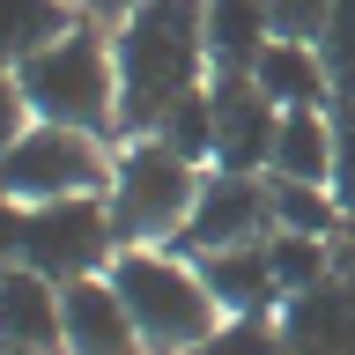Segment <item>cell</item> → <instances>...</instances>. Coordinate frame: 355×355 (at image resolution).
Returning <instances> with one entry per match:
<instances>
[{
  "mask_svg": "<svg viewBox=\"0 0 355 355\" xmlns=\"http://www.w3.org/2000/svg\"><path fill=\"white\" fill-rule=\"evenodd\" d=\"M111 60H119V133L141 141L193 89H207L200 0H141L126 22H111Z\"/></svg>",
  "mask_w": 355,
  "mask_h": 355,
  "instance_id": "1",
  "label": "cell"
},
{
  "mask_svg": "<svg viewBox=\"0 0 355 355\" xmlns=\"http://www.w3.org/2000/svg\"><path fill=\"white\" fill-rule=\"evenodd\" d=\"M104 282L119 288V304H126L133 333L148 340V355H193L222 326V304L207 296L200 266L171 244H126L104 266Z\"/></svg>",
  "mask_w": 355,
  "mask_h": 355,
  "instance_id": "2",
  "label": "cell"
},
{
  "mask_svg": "<svg viewBox=\"0 0 355 355\" xmlns=\"http://www.w3.org/2000/svg\"><path fill=\"white\" fill-rule=\"evenodd\" d=\"M22 96H30V119L44 126H74V133H119V60H111L104 22H74L67 37H52L44 52L15 67Z\"/></svg>",
  "mask_w": 355,
  "mask_h": 355,
  "instance_id": "3",
  "label": "cell"
},
{
  "mask_svg": "<svg viewBox=\"0 0 355 355\" xmlns=\"http://www.w3.org/2000/svg\"><path fill=\"white\" fill-rule=\"evenodd\" d=\"M193 200H200V163L163 148L155 133H141V141H126L111 155L104 207H111V230H119V252L126 244H178Z\"/></svg>",
  "mask_w": 355,
  "mask_h": 355,
  "instance_id": "4",
  "label": "cell"
},
{
  "mask_svg": "<svg viewBox=\"0 0 355 355\" xmlns=\"http://www.w3.org/2000/svg\"><path fill=\"white\" fill-rule=\"evenodd\" d=\"M104 185H111V148L96 141V133H74V126L30 119V133L0 155V193L22 200V207L74 200V193H104Z\"/></svg>",
  "mask_w": 355,
  "mask_h": 355,
  "instance_id": "5",
  "label": "cell"
},
{
  "mask_svg": "<svg viewBox=\"0 0 355 355\" xmlns=\"http://www.w3.org/2000/svg\"><path fill=\"white\" fill-rule=\"evenodd\" d=\"M119 259V230H111L104 193H74V200H44L22 222V266H37L44 282H82V274H104Z\"/></svg>",
  "mask_w": 355,
  "mask_h": 355,
  "instance_id": "6",
  "label": "cell"
},
{
  "mask_svg": "<svg viewBox=\"0 0 355 355\" xmlns=\"http://www.w3.org/2000/svg\"><path fill=\"white\" fill-rule=\"evenodd\" d=\"M274 237V185L244 171H200V200L171 252L200 259V252H230V244H266Z\"/></svg>",
  "mask_w": 355,
  "mask_h": 355,
  "instance_id": "7",
  "label": "cell"
},
{
  "mask_svg": "<svg viewBox=\"0 0 355 355\" xmlns=\"http://www.w3.org/2000/svg\"><path fill=\"white\" fill-rule=\"evenodd\" d=\"M207 104H215V163H207V171L266 178L274 133H282V104H274L252 74H207Z\"/></svg>",
  "mask_w": 355,
  "mask_h": 355,
  "instance_id": "8",
  "label": "cell"
},
{
  "mask_svg": "<svg viewBox=\"0 0 355 355\" xmlns=\"http://www.w3.org/2000/svg\"><path fill=\"white\" fill-rule=\"evenodd\" d=\"M60 355H148V340L133 333L126 304L104 274H82L60 288Z\"/></svg>",
  "mask_w": 355,
  "mask_h": 355,
  "instance_id": "9",
  "label": "cell"
},
{
  "mask_svg": "<svg viewBox=\"0 0 355 355\" xmlns=\"http://www.w3.org/2000/svg\"><path fill=\"white\" fill-rule=\"evenodd\" d=\"M282 340H288V355H355V274L333 266L318 288L288 296Z\"/></svg>",
  "mask_w": 355,
  "mask_h": 355,
  "instance_id": "10",
  "label": "cell"
},
{
  "mask_svg": "<svg viewBox=\"0 0 355 355\" xmlns=\"http://www.w3.org/2000/svg\"><path fill=\"white\" fill-rule=\"evenodd\" d=\"M200 282L222 304V318H282V282H274V259L266 244H230V252H200Z\"/></svg>",
  "mask_w": 355,
  "mask_h": 355,
  "instance_id": "11",
  "label": "cell"
},
{
  "mask_svg": "<svg viewBox=\"0 0 355 355\" xmlns=\"http://www.w3.org/2000/svg\"><path fill=\"white\" fill-rule=\"evenodd\" d=\"M0 340L60 355V282H44L37 266H0Z\"/></svg>",
  "mask_w": 355,
  "mask_h": 355,
  "instance_id": "12",
  "label": "cell"
},
{
  "mask_svg": "<svg viewBox=\"0 0 355 355\" xmlns=\"http://www.w3.org/2000/svg\"><path fill=\"white\" fill-rule=\"evenodd\" d=\"M200 22H207V74H252L259 52L274 44L259 0H200Z\"/></svg>",
  "mask_w": 355,
  "mask_h": 355,
  "instance_id": "13",
  "label": "cell"
},
{
  "mask_svg": "<svg viewBox=\"0 0 355 355\" xmlns=\"http://www.w3.org/2000/svg\"><path fill=\"white\" fill-rule=\"evenodd\" d=\"M252 82L274 96L282 111H333V82H326V60L318 44H296V37H274L252 67Z\"/></svg>",
  "mask_w": 355,
  "mask_h": 355,
  "instance_id": "14",
  "label": "cell"
},
{
  "mask_svg": "<svg viewBox=\"0 0 355 355\" xmlns=\"http://www.w3.org/2000/svg\"><path fill=\"white\" fill-rule=\"evenodd\" d=\"M266 178L333 185V111H282V133H274V163H266Z\"/></svg>",
  "mask_w": 355,
  "mask_h": 355,
  "instance_id": "15",
  "label": "cell"
},
{
  "mask_svg": "<svg viewBox=\"0 0 355 355\" xmlns=\"http://www.w3.org/2000/svg\"><path fill=\"white\" fill-rule=\"evenodd\" d=\"M74 22H82L74 0H0V67H22L30 52L67 37Z\"/></svg>",
  "mask_w": 355,
  "mask_h": 355,
  "instance_id": "16",
  "label": "cell"
},
{
  "mask_svg": "<svg viewBox=\"0 0 355 355\" xmlns=\"http://www.w3.org/2000/svg\"><path fill=\"white\" fill-rule=\"evenodd\" d=\"M274 185V230H296V237H326L348 222V207H340V193L333 185H296V178H266Z\"/></svg>",
  "mask_w": 355,
  "mask_h": 355,
  "instance_id": "17",
  "label": "cell"
},
{
  "mask_svg": "<svg viewBox=\"0 0 355 355\" xmlns=\"http://www.w3.org/2000/svg\"><path fill=\"white\" fill-rule=\"evenodd\" d=\"M266 259H274L282 296H304V288H318L333 274V244L326 237H296V230H274V237H266Z\"/></svg>",
  "mask_w": 355,
  "mask_h": 355,
  "instance_id": "18",
  "label": "cell"
},
{
  "mask_svg": "<svg viewBox=\"0 0 355 355\" xmlns=\"http://www.w3.org/2000/svg\"><path fill=\"white\" fill-rule=\"evenodd\" d=\"M155 141H163V148H178L185 163H200V171H207V163H215V104H207V89H193V96H185V104H178L171 119L155 126Z\"/></svg>",
  "mask_w": 355,
  "mask_h": 355,
  "instance_id": "19",
  "label": "cell"
},
{
  "mask_svg": "<svg viewBox=\"0 0 355 355\" xmlns=\"http://www.w3.org/2000/svg\"><path fill=\"white\" fill-rule=\"evenodd\" d=\"M318 60H326L333 104H355V0H333L326 37H318Z\"/></svg>",
  "mask_w": 355,
  "mask_h": 355,
  "instance_id": "20",
  "label": "cell"
},
{
  "mask_svg": "<svg viewBox=\"0 0 355 355\" xmlns=\"http://www.w3.org/2000/svg\"><path fill=\"white\" fill-rule=\"evenodd\" d=\"M193 355H288V340H282V318H222Z\"/></svg>",
  "mask_w": 355,
  "mask_h": 355,
  "instance_id": "21",
  "label": "cell"
},
{
  "mask_svg": "<svg viewBox=\"0 0 355 355\" xmlns=\"http://www.w3.org/2000/svg\"><path fill=\"white\" fill-rule=\"evenodd\" d=\"M259 8L274 22V37H296V44H318L326 15H333V0H259Z\"/></svg>",
  "mask_w": 355,
  "mask_h": 355,
  "instance_id": "22",
  "label": "cell"
},
{
  "mask_svg": "<svg viewBox=\"0 0 355 355\" xmlns=\"http://www.w3.org/2000/svg\"><path fill=\"white\" fill-rule=\"evenodd\" d=\"M22 133H30V96H22V82H15V67H0V155L15 148Z\"/></svg>",
  "mask_w": 355,
  "mask_h": 355,
  "instance_id": "23",
  "label": "cell"
},
{
  "mask_svg": "<svg viewBox=\"0 0 355 355\" xmlns=\"http://www.w3.org/2000/svg\"><path fill=\"white\" fill-rule=\"evenodd\" d=\"M22 222H30V207L0 193V266H22Z\"/></svg>",
  "mask_w": 355,
  "mask_h": 355,
  "instance_id": "24",
  "label": "cell"
},
{
  "mask_svg": "<svg viewBox=\"0 0 355 355\" xmlns=\"http://www.w3.org/2000/svg\"><path fill=\"white\" fill-rule=\"evenodd\" d=\"M141 0H74V15H89V22H126Z\"/></svg>",
  "mask_w": 355,
  "mask_h": 355,
  "instance_id": "25",
  "label": "cell"
},
{
  "mask_svg": "<svg viewBox=\"0 0 355 355\" xmlns=\"http://www.w3.org/2000/svg\"><path fill=\"white\" fill-rule=\"evenodd\" d=\"M0 355H37V348H15V340H0Z\"/></svg>",
  "mask_w": 355,
  "mask_h": 355,
  "instance_id": "26",
  "label": "cell"
}]
</instances>
